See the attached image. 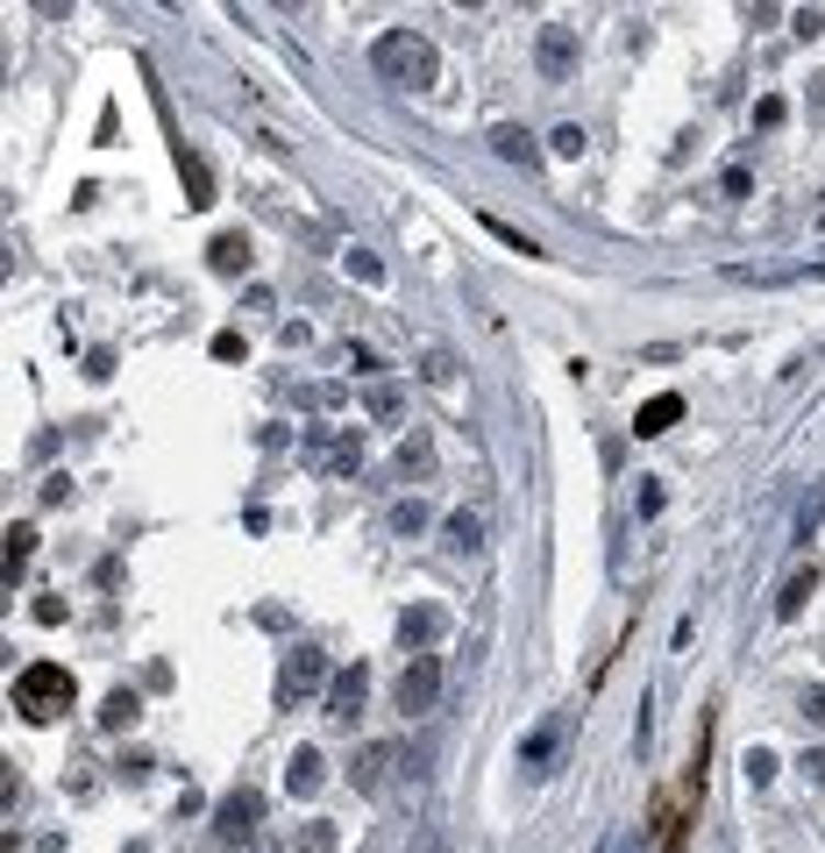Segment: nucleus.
Instances as JSON below:
<instances>
[{"instance_id":"1","label":"nucleus","mask_w":825,"mask_h":853,"mask_svg":"<svg viewBox=\"0 0 825 853\" xmlns=\"http://www.w3.org/2000/svg\"><path fill=\"white\" fill-rule=\"evenodd\" d=\"M71 697H79V683H71L65 662H29L22 676H14V711H22L29 726H51V718H65Z\"/></svg>"},{"instance_id":"2","label":"nucleus","mask_w":825,"mask_h":853,"mask_svg":"<svg viewBox=\"0 0 825 853\" xmlns=\"http://www.w3.org/2000/svg\"><path fill=\"white\" fill-rule=\"evenodd\" d=\"M370 65H378L392 86H434L442 57H434V43L420 36V29H384V36H378V50H370Z\"/></svg>"},{"instance_id":"3","label":"nucleus","mask_w":825,"mask_h":853,"mask_svg":"<svg viewBox=\"0 0 825 853\" xmlns=\"http://www.w3.org/2000/svg\"><path fill=\"white\" fill-rule=\"evenodd\" d=\"M327 683H335V676H327V662H321V648H292V654H285V676H278V705H285V711H292V705H299V697H313V691H327Z\"/></svg>"},{"instance_id":"4","label":"nucleus","mask_w":825,"mask_h":853,"mask_svg":"<svg viewBox=\"0 0 825 853\" xmlns=\"http://www.w3.org/2000/svg\"><path fill=\"white\" fill-rule=\"evenodd\" d=\"M434 697H442V654H413L406 676H399V711L420 718V711H434Z\"/></svg>"},{"instance_id":"5","label":"nucleus","mask_w":825,"mask_h":853,"mask_svg":"<svg viewBox=\"0 0 825 853\" xmlns=\"http://www.w3.org/2000/svg\"><path fill=\"white\" fill-rule=\"evenodd\" d=\"M257 818H264V797L243 783V789H228V797H221L214 832H221V840H249V832H257Z\"/></svg>"},{"instance_id":"6","label":"nucleus","mask_w":825,"mask_h":853,"mask_svg":"<svg viewBox=\"0 0 825 853\" xmlns=\"http://www.w3.org/2000/svg\"><path fill=\"white\" fill-rule=\"evenodd\" d=\"M364 697H370V669L364 662L335 669V683H327V718H356V711H364Z\"/></svg>"},{"instance_id":"7","label":"nucleus","mask_w":825,"mask_h":853,"mask_svg":"<svg viewBox=\"0 0 825 853\" xmlns=\"http://www.w3.org/2000/svg\"><path fill=\"white\" fill-rule=\"evenodd\" d=\"M534 57H542L548 79H569V71H577V29L548 22V29H542V50H534Z\"/></svg>"},{"instance_id":"8","label":"nucleus","mask_w":825,"mask_h":853,"mask_svg":"<svg viewBox=\"0 0 825 853\" xmlns=\"http://www.w3.org/2000/svg\"><path fill=\"white\" fill-rule=\"evenodd\" d=\"M178 186H186V206H214V171H207L200 149L178 143Z\"/></svg>"},{"instance_id":"9","label":"nucleus","mask_w":825,"mask_h":853,"mask_svg":"<svg viewBox=\"0 0 825 853\" xmlns=\"http://www.w3.org/2000/svg\"><path fill=\"white\" fill-rule=\"evenodd\" d=\"M677 420H683V392H655L648 406L634 413V434H640V441H648V434H669Z\"/></svg>"},{"instance_id":"10","label":"nucleus","mask_w":825,"mask_h":853,"mask_svg":"<svg viewBox=\"0 0 825 853\" xmlns=\"http://www.w3.org/2000/svg\"><path fill=\"white\" fill-rule=\"evenodd\" d=\"M399 640H406L413 654H434V640H442V611H434V605H413L406 619H399Z\"/></svg>"},{"instance_id":"11","label":"nucleus","mask_w":825,"mask_h":853,"mask_svg":"<svg viewBox=\"0 0 825 853\" xmlns=\"http://www.w3.org/2000/svg\"><path fill=\"white\" fill-rule=\"evenodd\" d=\"M321 775H327L321 747H299V754L285 761V789H292V797H313V789H321Z\"/></svg>"},{"instance_id":"12","label":"nucleus","mask_w":825,"mask_h":853,"mask_svg":"<svg viewBox=\"0 0 825 853\" xmlns=\"http://www.w3.org/2000/svg\"><path fill=\"white\" fill-rule=\"evenodd\" d=\"M207 263H214L221 278H243V271H249V235H214V249H207Z\"/></svg>"},{"instance_id":"13","label":"nucleus","mask_w":825,"mask_h":853,"mask_svg":"<svg viewBox=\"0 0 825 853\" xmlns=\"http://www.w3.org/2000/svg\"><path fill=\"white\" fill-rule=\"evenodd\" d=\"M812 591H818V569H798V576L783 583V597H776V619H798V611L812 605Z\"/></svg>"},{"instance_id":"14","label":"nucleus","mask_w":825,"mask_h":853,"mask_svg":"<svg viewBox=\"0 0 825 853\" xmlns=\"http://www.w3.org/2000/svg\"><path fill=\"white\" fill-rule=\"evenodd\" d=\"M491 149H499L505 164H534V136H527V128H513V122L491 128Z\"/></svg>"},{"instance_id":"15","label":"nucleus","mask_w":825,"mask_h":853,"mask_svg":"<svg viewBox=\"0 0 825 853\" xmlns=\"http://www.w3.org/2000/svg\"><path fill=\"white\" fill-rule=\"evenodd\" d=\"M136 718H143V697H136V691H114V697H108V705H100V726H108V732H122V726H136Z\"/></svg>"},{"instance_id":"16","label":"nucleus","mask_w":825,"mask_h":853,"mask_svg":"<svg viewBox=\"0 0 825 853\" xmlns=\"http://www.w3.org/2000/svg\"><path fill=\"white\" fill-rule=\"evenodd\" d=\"M555 740H562V726H542L527 747H520V761H527V775H548V761H555Z\"/></svg>"},{"instance_id":"17","label":"nucleus","mask_w":825,"mask_h":853,"mask_svg":"<svg viewBox=\"0 0 825 853\" xmlns=\"http://www.w3.org/2000/svg\"><path fill=\"white\" fill-rule=\"evenodd\" d=\"M29 555H36V527H8V583L29 569Z\"/></svg>"},{"instance_id":"18","label":"nucleus","mask_w":825,"mask_h":853,"mask_svg":"<svg viewBox=\"0 0 825 853\" xmlns=\"http://www.w3.org/2000/svg\"><path fill=\"white\" fill-rule=\"evenodd\" d=\"M448 548H484V519L456 513V519H448Z\"/></svg>"},{"instance_id":"19","label":"nucleus","mask_w":825,"mask_h":853,"mask_svg":"<svg viewBox=\"0 0 825 853\" xmlns=\"http://www.w3.org/2000/svg\"><path fill=\"white\" fill-rule=\"evenodd\" d=\"M420 378H427V384H456V356H448V349H427V356H420Z\"/></svg>"},{"instance_id":"20","label":"nucleus","mask_w":825,"mask_h":853,"mask_svg":"<svg viewBox=\"0 0 825 853\" xmlns=\"http://www.w3.org/2000/svg\"><path fill=\"white\" fill-rule=\"evenodd\" d=\"M420 527H427V505H392V534H420Z\"/></svg>"},{"instance_id":"21","label":"nucleus","mask_w":825,"mask_h":853,"mask_svg":"<svg viewBox=\"0 0 825 853\" xmlns=\"http://www.w3.org/2000/svg\"><path fill=\"white\" fill-rule=\"evenodd\" d=\"M342 263H349V278H364V284H378V278H384V263L370 257V249H349V257H342Z\"/></svg>"},{"instance_id":"22","label":"nucleus","mask_w":825,"mask_h":853,"mask_svg":"<svg viewBox=\"0 0 825 853\" xmlns=\"http://www.w3.org/2000/svg\"><path fill=\"white\" fill-rule=\"evenodd\" d=\"M769 775H776V754H769V747H747V783H769Z\"/></svg>"},{"instance_id":"23","label":"nucleus","mask_w":825,"mask_h":853,"mask_svg":"<svg viewBox=\"0 0 825 853\" xmlns=\"http://www.w3.org/2000/svg\"><path fill=\"white\" fill-rule=\"evenodd\" d=\"M548 143H555V157H583V128H577V122H562Z\"/></svg>"},{"instance_id":"24","label":"nucleus","mask_w":825,"mask_h":853,"mask_svg":"<svg viewBox=\"0 0 825 853\" xmlns=\"http://www.w3.org/2000/svg\"><path fill=\"white\" fill-rule=\"evenodd\" d=\"M299 846H306V853H335V826H327V818H313V826H306V840H299Z\"/></svg>"},{"instance_id":"25","label":"nucleus","mask_w":825,"mask_h":853,"mask_svg":"<svg viewBox=\"0 0 825 853\" xmlns=\"http://www.w3.org/2000/svg\"><path fill=\"white\" fill-rule=\"evenodd\" d=\"M662 513V484H655V476H640V519H655Z\"/></svg>"},{"instance_id":"26","label":"nucleus","mask_w":825,"mask_h":853,"mask_svg":"<svg viewBox=\"0 0 825 853\" xmlns=\"http://www.w3.org/2000/svg\"><path fill=\"white\" fill-rule=\"evenodd\" d=\"M718 186H726V200H747V164H726V178H718Z\"/></svg>"},{"instance_id":"27","label":"nucleus","mask_w":825,"mask_h":853,"mask_svg":"<svg viewBox=\"0 0 825 853\" xmlns=\"http://www.w3.org/2000/svg\"><path fill=\"white\" fill-rule=\"evenodd\" d=\"M370 413H378V420H392V413H399V392H392V384H378V392H370Z\"/></svg>"},{"instance_id":"28","label":"nucleus","mask_w":825,"mask_h":853,"mask_svg":"<svg viewBox=\"0 0 825 853\" xmlns=\"http://www.w3.org/2000/svg\"><path fill=\"white\" fill-rule=\"evenodd\" d=\"M790 29H798V36H818L825 14H818V8H798V14H790Z\"/></svg>"},{"instance_id":"29","label":"nucleus","mask_w":825,"mask_h":853,"mask_svg":"<svg viewBox=\"0 0 825 853\" xmlns=\"http://www.w3.org/2000/svg\"><path fill=\"white\" fill-rule=\"evenodd\" d=\"M804 718H812V726H825V683H812V691H804Z\"/></svg>"},{"instance_id":"30","label":"nucleus","mask_w":825,"mask_h":853,"mask_svg":"<svg viewBox=\"0 0 825 853\" xmlns=\"http://www.w3.org/2000/svg\"><path fill=\"white\" fill-rule=\"evenodd\" d=\"M818 228H825V200H818Z\"/></svg>"}]
</instances>
